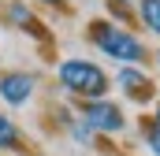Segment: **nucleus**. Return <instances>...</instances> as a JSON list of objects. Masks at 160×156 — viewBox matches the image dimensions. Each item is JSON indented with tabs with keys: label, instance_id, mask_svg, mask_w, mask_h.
I'll return each mask as SVG.
<instances>
[{
	"label": "nucleus",
	"instance_id": "f257e3e1",
	"mask_svg": "<svg viewBox=\"0 0 160 156\" xmlns=\"http://www.w3.org/2000/svg\"><path fill=\"white\" fill-rule=\"evenodd\" d=\"M89 41L108 60H119L123 67H138L149 56V48L142 45V37H134V30H123L119 22H112V19H93L89 22Z\"/></svg>",
	"mask_w": 160,
	"mask_h": 156
},
{
	"label": "nucleus",
	"instance_id": "f03ea898",
	"mask_svg": "<svg viewBox=\"0 0 160 156\" xmlns=\"http://www.w3.org/2000/svg\"><path fill=\"white\" fill-rule=\"evenodd\" d=\"M56 75H60V85L67 93H75L78 100H101L108 93V85H112V78L93 60H63Z\"/></svg>",
	"mask_w": 160,
	"mask_h": 156
},
{
	"label": "nucleus",
	"instance_id": "7ed1b4c3",
	"mask_svg": "<svg viewBox=\"0 0 160 156\" xmlns=\"http://www.w3.org/2000/svg\"><path fill=\"white\" fill-rule=\"evenodd\" d=\"M78 119L93 130V134H119L123 126H127V115L119 112V104H112L108 97H101V100H82Z\"/></svg>",
	"mask_w": 160,
	"mask_h": 156
},
{
	"label": "nucleus",
	"instance_id": "20e7f679",
	"mask_svg": "<svg viewBox=\"0 0 160 156\" xmlns=\"http://www.w3.org/2000/svg\"><path fill=\"white\" fill-rule=\"evenodd\" d=\"M38 89V78L26 75V71H4L0 75V100L11 104V108H22Z\"/></svg>",
	"mask_w": 160,
	"mask_h": 156
},
{
	"label": "nucleus",
	"instance_id": "39448f33",
	"mask_svg": "<svg viewBox=\"0 0 160 156\" xmlns=\"http://www.w3.org/2000/svg\"><path fill=\"white\" fill-rule=\"evenodd\" d=\"M116 82L123 85V93L134 97V100H149V97H153V82H149V75H145L142 67H119Z\"/></svg>",
	"mask_w": 160,
	"mask_h": 156
},
{
	"label": "nucleus",
	"instance_id": "423d86ee",
	"mask_svg": "<svg viewBox=\"0 0 160 156\" xmlns=\"http://www.w3.org/2000/svg\"><path fill=\"white\" fill-rule=\"evenodd\" d=\"M19 149H22V130L15 126V119H8L0 112V153L11 156V153H19Z\"/></svg>",
	"mask_w": 160,
	"mask_h": 156
},
{
	"label": "nucleus",
	"instance_id": "0eeeda50",
	"mask_svg": "<svg viewBox=\"0 0 160 156\" xmlns=\"http://www.w3.org/2000/svg\"><path fill=\"white\" fill-rule=\"evenodd\" d=\"M138 19L149 34L160 37V0H138Z\"/></svg>",
	"mask_w": 160,
	"mask_h": 156
},
{
	"label": "nucleus",
	"instance_id": "6e6552de",
	"mask_svg": "<svg viewBox=\"0 0 160 156\" xmlns=\"http://www.w3.org/2000/svg\"><path fill=\"white\" fill-rule=\"evenodd\" d=\"M142 130H145V149H149L153 156H160V126L153 123V119H145Z\"/></svg>",
	"mask_w": 160,
	"mask_h": 156
},
{
	"label": "nucleus",
	"instance_id": "1a4fd4ad",
	"mask_svg": "<svg viewBox=\"0 0 160 156\" xmlns=\"http://www.w3.org/2000/svg\"><path fill=\"white\" fill-rule=\"evenodd\" d=\"M71 138H75V141H82V145H93V130H89L82 119H71Z\"/></svg>",
	"mask_w": 160,
	"mask_h": 156
},
{
	"label": "nucleus",
	"instance_id": "9d476101",
	"mask_svg": "<svg viewBox=\"0 0 160 156\" xmlns=\"http://www.w3.org/2000/svg\"><path fill=\"white\" fill-rule=\"evenodd\" d=\"M108 7H112V15H119L123 22H134V7L127 0H108Z\"/></svg>",
	"mask_w": 160,
	"mask_h": 156
},
{
	"label": "nucleus",
	"instance_id": "9b49d317",
	"mask_svg": "<svg viewBox=\"0 0 160 156\" xmlns=\"http://www.w3.org/2000/svg\"><path fill=\"white\" fill-rule=\"evenodd\" d=\"M153 123H157V126H160V104H157V112H153Z\"/></svg>",
	"mask_w": 160,
	"mask_h": 156
},
{
	"label": "nucleus",
	"instance_id": "f8f14e48",
	"mask_svg": "<svg viewBox=\"0 0 160 156\" xmlns=\"http://www.w3.org/2000/svg\"><path fill=\"white\" fill-rule=\"evenodd\" d=\"M45 4H56V7H63V4H67V0H45Z\"/></svg>",
	"mask_w": 160,
	"mask_h": 156
},
{
	"label": "nucleus",
	"instance_id": "ddd939ff",
	"mask_svg": "<svg viewBox=\"0 0 160 156\" xmlns=\"http://www.w3.org/2000/svg\"><path fill=\"white\" fill-rule=\"evenodd\" d=\"M157 67H160V52H157Z\"/></svg>",
	"mask_w": 160,
	"mask_h": 156
},
{
	"label": "nucleus",
	"instance_id": "4468645a",
	"mask_svg": "<svg viewBox=\"0 0 160 156\" xmlns=\"http://www.w3.org/2000/svg\"><path fill=\"white\" fill-rule=\"evenodd\" d=\"M11 156H19V153H11Z\"/></svg>",
	"mask_w": 160,
	"mask_h": 156
}]
</instances>
